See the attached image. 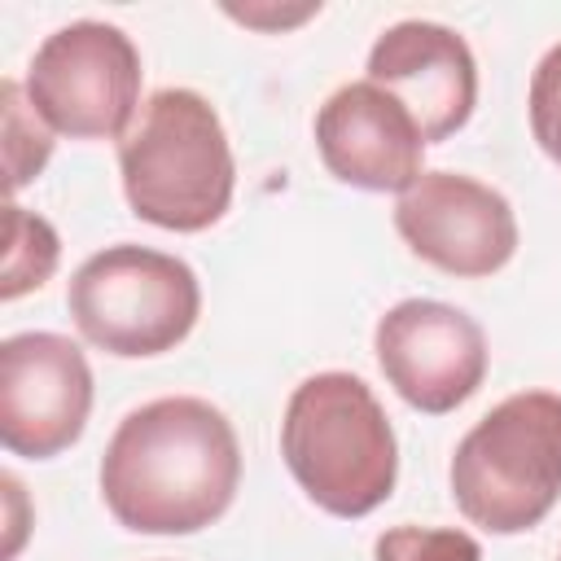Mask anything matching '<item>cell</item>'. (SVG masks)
Listing matches in <instances>:
<instances>
[{
    "mask_svg": "<svg viewBox=\"0 0 561 561\" xmlns=\"http://www.w3.org/2000/svg\"><path fill=\"white\" fill-rule=\"evenodd\" d=\"M31 110L70 140H123L140 105V53L114 22L57 26L26 66Z\"/></svg>",
    "mask_w": 561,
    "mask_h": 561,
    "instance_id": "cell-6",
    "label": "cell"
},
{
    "mask_svg": "<svg viewBox=\"0 0 561 561\" xmlns=\"http://www.w3.org/2000/svg\"><path fill=\"white\" fill-rule=\"evenodd\" d=\"M61 259V241H57V228L35 215V210H22L18 202L4 206V285H0V298L13 302L31 289H39L53 267Z\"/></svg>",
    "mask_w": 561,
    "mask_h": 561,
    "instance_id": "cell-12",
    "label": "cell"
},
{
    "mask_svg": "<svg viewBox=\"0 0 561 561\" xmlns=\"http://www.w3.org/2000/svg\"><path fill=\"white\" fill-rule=\"evenodd\" d=\"M373 561H482V548L456 526H390L377 535Z\"/></svg>",
    "mask_w": 561,
    "mask_h": 561,
    "instance_id": "cell-14",
    "label": "cell"
},
{
    "mask_svg": "<svg viewBox=\"0 0 561 561\" xmlns=\"http://www.w3.org/2000/svg\"><path fill=\"white\" fill-rule=\"evenodd\" d=\"M526 114H530V136L539 140V149L561 167V44H552L539 57L530 75Z\"/></svg>",
    "mask_w": 561,
    "mask_h": 561,
    "instance_id": "cell-15",
    "label": "cell"
},
{
    "mask_svg": "<svg viewBox=\"0 0 561 561\" xmlns=\"http://www.w3.org/2000/svg\"><path fill=\"white\" fill-rule=\"evenodd\" d=\"M66 307L83 342L118 359H149L175 351L197 316V272L149 245H105L79 263L66 289Z\"/></svg>",
    "mask_w": 561,
    "mask_h": 561,
    "instance_id": "cell-5",
    "label": "cell"
},
{
    "mask_svg": "<svg viewBox=\"0 0 561 561\" xmlns=\"http://www.w3.org/2000/svg\"><path fill=\"white\" fill-rule=\"evenodd\" d=\"M280 456L307 500L333 517H364L390 500L399 443L386 408L355 373H316L280 416Z\"/></svg>",
    "mask_w": 561,
    "mask_h": 561,
    "instance_id": "cell-3",
    "label": "cell"
},
{
    "mask_svg": "<svg viewBox=\"0 0 561 561\" xmlns=\"http://www.w3.org/2000/svg\"><path fill=\"white\" fill-rule=\"evenodd\" d=\"M92 412L88 355L48 329L0 342V443L13 456L48 460L79 443Z\"/></svg>",
    "mask_w": 561,
    "mask_h": 561,
    "instance_id": "cell-8",
    "label": "cell"
},
{
    "mask_svg": "<svg viewBox=\"0 0 561 561\" xmlns=\"http://www.w3.org/2000/svg\"><path fill=\"white\" fill-rule=\"evenodd\" d=\"M368 79L416 118L425 145L456 136L478 105L473 48L443 22L408 18L381 31L368 53Z\"/></svg>",
    "mask_w": 561,
    "mask_h": 561,
    "instance_id": "cell-10",
    "label": "cell"
},
{
    "mask_svg": "<svg viewBox=\"0 0 561 561\" xmlns=\"http://www.w3.org/2000/svg\"><path fill=\"white\" fill-rule=\"evenodd\" d=\"M118 175L136 219L167 232H206L224 219L237 162L215 105L193 88H158L118 140Z\"/></svg>",
    "mask_w": 561,
    "mask_h": 561,
    "instance_id": "cell-2",
    "label": "cell"
},
{
    "mask_svg": "<svg viewBox=\"0 0 561 561\" xmlns=\"http://www.w3.org/2000/svg\"><path fill=\"white\" fill-rule=\"evenodd\" d=\"M394 228L403 245L447 276H491L517 254V215L508 197L460 171H421L399 193Z\"/></svg>",
    "mask_w": 561,
    "mask_h": 561,
    "instance_id": "cell-9",
    "label": "cell"
},
{
    "mask_svg": "<svg viewBox=\"0 0 561 561\" xmlns=\"http://www.w3.org/2000/svg\"><path fill=\"white\" fill-rule=\"evenodd\" d=\"M0 110H4V167H9V193L26 188L44 162L53 158V127L31 110L26 88L18 79L0 83Z\"/></svg>",
    "mask_w": 561,
    "mask_h": 561,
    "instance_id": "cell-13",
    "label": "cell"
},
{
    "mask_svg": "<svg viewBox=\"0 0 561 561\" xmlns=\"http://www.w3.org/2000/svg\"><path fill=\"white\" fill-rule=\"evenodd\" d=\"M373 351L394 394L430 416L456 412L486 377L482 324L438 298L394 302L373 329Z\"/></svg>",
    "mask_w": 561,
    "mask_h": 561,
    "instance_id": "cell-7",
    "label": "cell"
},
{
    "mask_svg": "<svg viewBox=\"0 0 561 561\" xmlns=\"http://www.w3.org/2000/svg\"><path fill=\"white\" fill-rule=\"evenodd\" d=\"M316 149L333 180L368 193H408L425 171L416 118L373 79L342 83L316 110Z\"/></svg>",
    "mask_w": 561,
    "mask_h": 561,
    "instance_id": "cell-11",
    "label": "cell"
},
{
    "mask_svg": "<svg viewBox=\"0 0 561 561\" xmlns=\"http://www.w3.org/2000/svg\"><path fill=\"white\" fill-rule=\"evenodd\" d=\"M557 561H561V557H557Z\"/></svg>",
    "mask_w": 561,
    "mask_h": 561,
    "instance_id": "cell-16",
    "label": "cell"
},
{
    "mask_svg": "<svg viewBox=\"0 0 561 561\" xmlns=\"http://www.w3.org/2000/svg\"><path fill=\"white\" fill-rule=\"evenodd\" d=\"M241 486L232 421L197 394L131 408L101 456V500L136 535H193L219 522Z\"/></svg>",
    "mask_w": 561,
    "mask_h": 561,
    "instance_id": "cell-1",
    "label": "cell"
},
{
    "mask_svg": "<svg viewBox=\"0 0 561 561\" xmlns=\"http://www.w3.org/2000/svg\"><path fill=\"white\" fill-rule=\"evenodd\" d=\"M451 500L491 535L539 526L561 500V394L517 390L500 399L456 443Z\"/></svg>",
    "mask_w": 561,
    "mask_h": 561,
    "instance_id": "cell-4",
    "label": "cell"
}]
</instances>
